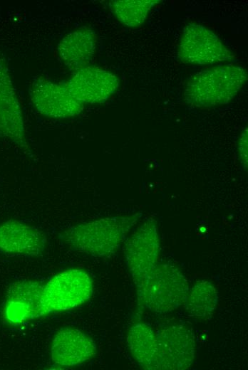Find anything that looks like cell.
<instances>
[{
    "label": "cell",
    "instance_id": "5b68a950",
    "mask_svg": "<svg viewBox=\"0 0 248 370\" xmlns=\"http://www.w3.org/2000/svg\"><path fill=\"white\" fill-rule=\"evenodd\" d=\"M160 253V239L156 221L148 218L127 242L125 256L128 272L139 290L155 265Z\"/></svg>",
    "mask_w": 248,
    "mask_h": 370
},
{
    "label": "cell",
    "instance_id": "ba28073f",
    "mask_svg": "<svg viewBox=\"0 0 248 370\" xmlns=\"http://www.w3.org/2000/svg\"><path fill=\"white\" fill-rule=\"evenodd\" d=\"M160 370H185L195 359L193 332L182 324H171L156 332Z\"/></svg>",
    "mask_w": 248,
    "mask_h": 370
},
{
    "label": "cell",
    "instance_id": "8992f818",
    "mask_svg": "<svg viewBox=\"0 0 248 370\" xmlns=\"http://www.w3.org/2000/svg\"><path fill=\"white\" fill-rule=\"evenodd\" d=\"M178 53L182 62L197 65L214 64L232 58L231 52L216 34L197 23L186 26Z\"/></svg>",
    "mask_w": 248,
    "mask_h": 370
},
{
    "label": "cell",
    "instance_id": "7c38bea8",
    "mask_svg": "<svg viewBox=\"0 0 248 370\" xmlns=\"http://www.w3.org/2000/svg\"><path fill=\"white\" fill-rule=\"evenodd\" d=\"M44 234L36 228L16 220H9L0 226V250L6 253L36 256L46 245Z\"/></svg>",
    "mask_w": 248,
    "mask_h": 370
},
{
    "label": "cell",
    "instance_id": "30bf717a",
    "mask_svg": "<svg viewBox=\"0 0 248 370\" xmlns=\"http://www.w3.org/2000/svg\"><path fill=\"white\" fill-rule=\"evenodd\" d=\"M96 344L84 332L70 327L58 330L51 346V359L59 368L81 365L95 356Z\"/></svg>",
    "mask_w": 248,
    "mask_h": 370
},
{
    "label": "cell",
    "instance_id": "5bb4252c",
    "mask_svg": "<svg viewBox=\"0 0 248 370\" xmlns=\"http://www.w3.org/2000/svg\"><path fill=\"white\" fill-rule=\"evenodd\" d=\"M0 137L28 147L20 107L4 68L0 70Z\"/></svg>",
    "mask_w": 248,
    "mask_h": 370
},
{
    "label": "cell",
    "instance_id": "9c48e42d",
    "mask_svg": "<svg viewBox=\"0 0 248 370\" xmlns=\"http://www.w3.org/2000/svg\"><path fill=\"white\" fill-rule=\"evenodd\" d=\"M64 83L72 95L83 105L104 102L119 86L115 74L93 66L78 70Z\"/></svg>",
    "mask_w": 248,
    "mask_h": 370
},
{
    "label": "cell",
    "instance_id": "4fadbf2b",
    "mask_svg": "<svg viewBox=\"0 0 248 370\" xmlns=\"http://www.w3.org/2000/svg\"><path fill=\"white\" fill-rule=\"evenodd\" d=\"M96 48V36L88 27H81L66 34L59 42L57 54L61 62L73 73L87 66Z\"/></svg>",
    "mask_w": 248,
    "mask_h": 370
},
{
    "label": "cell",
    "instance_id": "2e32d148",
    "mask_svg": "<svg viewBox=\"0 0 248 370\" xmlns=\"http://www.w3.org/2000/svg\"><path fill=\"white\" fill-rule=\"evenodd\" d=\"M217 302L218 292L215 285L210 281L201 280L189 291L185 305L190 317L207 320L212 317Z\"/></svg>",
    "mask_w": 248,
    "mask_h": 370
},
{
    "label": "cell",
    "instance_id": "6da1fadb",
    "mask_svg": "<svg viewBox=\"0 0 248 370\" xmlns=\"http://www.w3.org/2000/svg\"><path fill=\"white\" fill-rule=\"evenodd\" d=\"M140 217L141 213H138L83 223L63 231L61 238L74 251L93 257H108L119 249Z\"/></svg>",
    "mask_w": 248,
    "mask_h": 370
},
{
    "label": "cell",
    "instance_id": "9a60e30c",
    "mask_svg": "<svg viewBox=\"0 0 248 370\" xmlns=\"http://www.w3.org/2000/svg\"><path fill=\"white\" fill-rule=\"evenodd\" d=\"M127 343L129 350L143 369L160 370L155 332L146 323L137 322L128 329Z\"/></svg>",
    "mask_w": 248,
    "mask_h": 370
},
{
    "label": "cell",
    "instance_id": "8fae6325",
    "mask_svg": "<svg viewBox=\"0 0 248 370\" xmlns=\"http://www.w3.org/2000/svg\"><path fill=\"white\" fill-rule=\"evenodd\" d=\"M42 285L36 281L24 280L9 288L4 310L9 323L16 325L38 318Z\"/></svg>",
    "mask_w": 248,
    "mask_h": 370
},
{
    "label": "cell",
    "instance_id": "e0dca14e",
    "mask_svg": "<svg viewBox=\"0 0 248 370\" xmlns=\"http://www.w3.org/2000/svg\"><path fill=\"white\" fill-rule=\"evenodd\" d=\"M157 0H115L111 8L116 18L123 24L135 27L141 25L150 9Z\"/></svg>",
    "mask_w": 248,
    "mask_h": 370
},
{
    "label": "cell",
    "instance_id": "277c9868",
    "mask_svg": "<svg viewBox=\"0 0 248 370\" xmlns=\"http://www.w3.org/2000/svg\"><path fill=\"white\" fill-rule=\"evenodd\" d=\"M93 292V280L86 271L71 269L59 273L43 284L38 317L86 303Z\"/></svg>",
    "mask_w": 248,
    "mask_h": 370
},
{
    "label": "cell",
    "instance_id": "52a82bcc",
    "mask_svg": "<svg viewBox=\"0 0 248 370\" xmlns=\"http://www.w3.org/2000/svg\"><path fill=\"white\" fill-rule=\"evenodd\" d=\"M29 92L36 109L44 116L65 119L79 115L84 108L85 105L72 95L64 82L38 78L31 83Z\"/></svg>",
    "mask_w": 248,
    "mask_h": 370
},
{
    "label": "cell",
    "instance_id": "ac0fdd59",
    "mask_svg": "<svg viewBox=\"0 0 248 370\" xmlns=\"http://www.w3.org/2000/svg\"><path fill=\"white\" fill-rule=\"evenodd\" d=\"M238 156L244 169L247 168V128L241 133L237 146Z\"/></svg>",
    "mask_w": 248,
    "mask_h": 370
},
{
    "label": "cell",
    "instance_id": "3957f363",
    "mask_svg": "<svg viewBox=\"0 0 248 370\" xmlns=\"http://www.w3.org/2000/svg\"><path fill=\"white\" fill-rule=\"evenodd\" d=\"M189 291L187 278L176 266L157 263L137 290L138 305L154 313H169L185 305Z\"/></svg>",
    "mask_w": 248,
    "mask_h": 370
},
{
    "label": "cell",
    "instance_id": "7a4b0ae2",
    "mask_svg": "<svg viewBox=\"0 0 248 370\" xmlns=\"http://www.w3.org/2000/svg\"><path fill=\"white\" fill-rule=\"evenodd\" d=\"M247 79L244 68L233 65L202 70L187 83L185 100L197 107L227 104L237 95Z\"/></svg>",
    "mask_w": 248,
    "mask_h": 370
}]
</instances>
